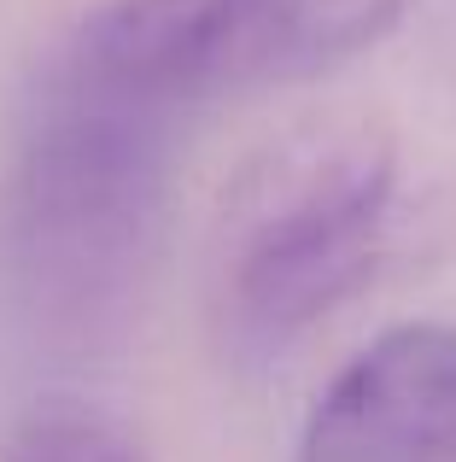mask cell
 Returning a JSON list of instances; mask_svg holds the SVG:
<instances>
[{"instance_id": "obj_1", "label": "cell", "mask_w": 456, "mask_h": 462, "mask_svg": "<svg viewBox=\"0 0 456 462\" xmlns=\"http://www.w3.org/2000/svg\"><path fill=\"white\" fill-rule=\"evenodd\" d=\"M176 106L59 47L0 164V328L41 363L123 346L164 252Z\"/></svg>"}, {"instance_id": "obj_2", "label": "cell", "mask_w": 456, "mask_h": 462, "mask_svg": "<svg viewBox=\"0 0 456 462\" xmlns=\"http://www.w3.org/2000/svg\"><path fill=\"white\" fill-rule=\"evenodd\" d=\"M398 135L363 112L305 117L240 164L211 223V328L275 363L369 293L398 240Z\"/></svg>"}, {"instance_id": "obj_3", "label": "cell", "mask_w": 456, "mask_h": 462, "mask_svg": "<svg viewBox=\"0 0 456 462\" xmlns=\"http://www.w3.org/2000/svg\"><path fill=\"white\" fill-rule=\"evenodd\" d=\"M415 0H100L70 53L176 112L316 82L380 47Z\"/></svg>"}, {"instance_id": "obj_4", "label": "cell", "mask_w": 456, "mask_h": 462, "mask_svg": "<svg viewBox=\"0 0 456 462\" xmlns=\"http://www.w3.org/2000/svg\"><path fill=\"white\" fill-rule=\"evenodd\" d=\"M293 462H456V328L398 322L310 398Z\"/></svg>"}, {"instance_id": "obj_5", "label": "cell", "mask_w": 456, "mask_h": 462, "mask_svg": "<svg viewBox=\"0 0 456 462\" xmlns=\"http://www.w3.org/2000/svg\"><path fill=\"white\" fill-rule=\"evenodd\" d=\"M0 462H152V457L105 410L77 404V398H47L12 421Z\"/></svg>"}]
</instances>
